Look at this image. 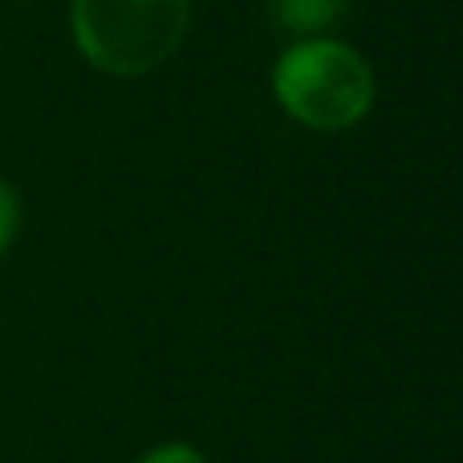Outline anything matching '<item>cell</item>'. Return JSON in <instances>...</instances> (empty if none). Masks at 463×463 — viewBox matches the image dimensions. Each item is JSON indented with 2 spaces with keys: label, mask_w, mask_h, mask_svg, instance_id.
I'll list each match as a JSON object with an SVG mask.
<instances>
[{
  "label": "cell",
  "mask_w": 463,
  "mask_h": 463,
  "mask_svg": "<svg viewBox=\"0 0 463 463\" xmlns=\"http://www.w3.org/2000/svg\"><path fill=\"white\" fill-rule=\"evenodd\" d=\"M272 98L305 130H354L378 98V78L366 53L342 37H301L272 65Z\"/></svg>",
  "instance_id": "6da1fadb"
},
{
  "label": "cell",
  "mask_w": 463,
  "mask_h": 463,
  "mask_svg": "<svg viewBox=\"0 0 463 463\" xmlns=\"http://www.w3.org/2000/svg\"><path fill=\"white\" fill-rule=\"evenodd\" d=\"M192 0H70L73 45L94 70L138 78L179 53Z\"/></svg>",
  "instance_id": "7a4b0ae2"
},
{
  "label": "cell",
  "mask_w": 463,
  "mask_h": 463,
  "mask_svg": "<svg viewBox=\"0 0 463 463\" xmlns=\"http://www.w3.org/2000/svg\"><path fill=\"white\" fill-rule=\"evenodd\" d=\"M354 0H269L272 24H280L285 33L301 37H326V29H334Z\"/></svg>",
  "instance_id": "3957f363"
},
{
  "label": "cell",
  "mask_w": 463,
  "mask_h": 463,
  "mask_svg": "<svg viewBox=\"0 0 463 463\" xmlns=\"http://www.w3.org/2000/svg\"><path fill=\"white\" fill-rule=\"evenodd\" d=\"M21 232V192L0 175V256L8 252V244L16 240Z\"/></svg>",
  "instance_id": "277c9868"
},
{
  "label": "cell",
  "mask_w": 463,
  "mask_h": 463,
  "mask_svg": "<svg viewBox=\"0 0 463 463\" xmlns=\"http://www.w3.org/2000/svg\"><path fill=\"white\" fill-rule=\"evenodd\" d=\"M135 463H208V459H203L200 451L192 448V443H163V448L138 456Z\"/></svg>",
  "instance_id": "5b68a950"
}]
</instances>
